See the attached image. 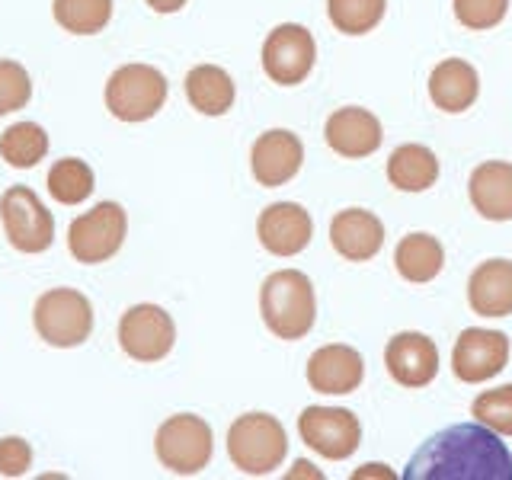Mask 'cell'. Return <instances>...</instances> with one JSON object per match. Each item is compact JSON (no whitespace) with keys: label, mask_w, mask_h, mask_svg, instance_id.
<instances>
[{"label":"cell","mask_w":512,"mask_h":480,"mask_svg":"<svg viewBox=\"0 0 512 480\" xmlns=\"http://www.w3.org/2000/svg\"><path fill=\"white\" fill-rule=\"evenodd\" d=\"M407 480H512V452L484 423H458L436 432L410 458Z\"/></svg>","instance_id":"cell-1"},{"label":"cell","mask_w":512,"mask_h":480,"mask_svg":"<svg viewBox=\"0 0 512 480\" xmlns=\"http://www.w3.org/2000/svg\"><path fill=\"white\" fill-rule=\"evenodd\" d=\"M260 314L272 336L288 343L304 340L317 320V298L311 279L298 269H279L266 276L260 288Z\"/></svg>","instance_id":"cell-2"},{"label":"cell","mask_w":512,"mask_h":480,"mask_svg":"<svg viewBox=\"0 0 512 480\" xmlns=\"http://www.w3.org/2000/svg\"><path fill=\"white\" fill-rule=\"evenodd\" d=\"M228 455L237 471L266 477L288 455V432L272 413H244L228 429Z\"/></svg>","instance_id":"cell-3"},{"label":"cell","mask_w":512,"mask_h":480,"mask_svg":"<svg viewBox=\"0 0 512 480\" xmlns=\"http://www.w3.org/2000/svg\"><path fill=\"white\" fill-rule=\"evenodd\" d=\"M154 452L170 474L180 477L199 474L202 468H208V461L215 455L212 426L196 413H176L160 423L154 436Z\"/></svg>","instance_id":"cell-4"},{"label":"cell","mask_w":512,"mask_h":480,"mask_svg":"<svg viewBox=\"0 0 512 480\" xmlns=\"http://www.w3.org/2000/svg\"><path fill=\"white\" fill-rule=\"evenodd\" d=\"M32 324L48 346L74 349L93 333V304L77 288H52L36 301Z\"/></svg>","instance_id":"cell-5"},{"label":"cell","mask_w":512,"mask_h":480,"mask_svg":"<svg viewBox=\"0 0 512 480\" xmlns=\"http://www.w3.org/2000/svg\"><path fill=\"white\" fill-rule=\"evenodd\" d=\"M167 103V77L151 64H122L106 84V109L119 122H148Z\"/></svg>","instance_id":"cell-6"},{"label":"cell","mask_w":512,"mask_h":480,"mask_svg":"<svg viewBox=\"0 0 512 480\" xmlns=\"http://www.w3.org/2000/svg\"><path fill=\"white\" fill-rule=\"evenodd\" d=\"M128 234V215L119 202H100L93 205L90 212L71 221L68 228V250L77 263L96 266L112 260Z\"/></svg>","instance_id":"cell-7"},{"label":"cell","mask_w":512,"mask_h":480,"mask_svg":"<svg viewBox=\"0 0 512 480\" xmlns=\"http://www.w3.org/2000/svg\"><path fill=\"white\" fill-rule=\"evenodd\" d=\"M0 221L20 253H45L55 240V218L29 186H10L0 196Z\"/></svg>","instance_id":"cell-8"},{"label":"cell","mask_w":512,"mask_h":480,"mask_svg":"<svg viewBox=\"0 0 512 480\" xmlns=\"http://www.w3.org/2000/svg\"><path fill=\"white\" fill-rule=\"evenodd\" d=\"M317 61V42L311 29L301 23H282L266 36L263 42V71L272 84L279 87H298L308 80Z\"/></svg>","instance_id":"cell-9"},{"label":"cell","mask_w":512,"mask_h":480,"mask_svg":"<svg viewBox=\"0 0 512 480\" xmlns=\"http://www.w3.org/2000/svg\"><path fill=\"white\" fill-rule=\"evenodd\" d=\"M176 343V324L160 304H135L119 320V346L135 362H160Z\"/></svg>","instance_id":"cell-10"},{"label":"cell","mask_w":512,"mask_h":480,"mask_svg":"<svg viewBox=\"0 0 512 480\" xmlns=\"http://www.w3.org/2000/svg\"><path fill=\"white\" fill-rule=\"evenodd\" d=\"M298 436L320 458L343 461L359 448L362 423L356 413L343 407H308L298 416Z\"/></svg>","instance_id":"cell-11"},{"label":"cell","mask_w":512,"mask_h":480,"mask_svg":"<svg viewBox=\"0 0 512 480\" xmlns=\"http://www.w3.org/2000/svg\"><path fill=\"white\" fill-rule=\"evenodd\" d=\"M509 362V336L500 330L471 327L464 330L452 349V372L464 384H484L496 378Z\"/></svg>","instance_id":"cell-12"},{"label":"cell","mask_w":512,"mask_h":480,"mask_svg":"<svg viewBox=\"0 0 512 480\" xmlns=\"http://www.w3.org/2000/svg\"><path fill=\"white\" fill-rule=\"evenodd\" d=\"M384 365L400 388H426L439 375V349L426 333L404 330L384 346Z\"/></svg>","instance_id":"cell-13"},{"label":"cell","mask_w":512,"mask_h":480,"mask_svg":"<svg viewBox=\"0 0 512 480\" xmlns=\"http://www.w3.org/2000/svg\"><path fill=\"white\" fill-rule=\"evenodd\" d=\"M256 237L272 256H298L314 237V218L298 202H272L256 218Z\"/></svg>","instance_id":"cell-14"},{"label":"cell","mask_w":512,"mask_h":480,"mask_svg":"<svg viewBox=\"0 0 512 480\" xmlns=\"http://www.w3.org/2000/svg\"><path fill=\"white\" fill-rule=\"evenodd\" d=\"M301 164H304V144L288 128H272V132H263L253 141L250 170L253 180L266 189H276L285 186L288 180H295Z\"/></svg>","instance_id":"cell-15"},{"label":"cell","mask_w":512,"mask_h":480,"mask_svg":"<svg viewBox=\"0 0 512 480\" xmlns=\"http://www.w3.org/2000/svg\"><path fill=\"white\" fill-rule=\"evenodd\" d=\"M324 138L330 144V151H336L340 157L362 160L381 148L384 132L375 112H368L362 106H346V109H336L327 119Z\"/></svg>","instance_id":"cell-16"},{"label":"cell","mask_w":512,"mask_h":480,"mask_svg":"<svg viewBox=\"0 0 512 480\" xmlns=\"http://www.w3.org/2000/svg\"><path fill=\"white\" fill-rule=\"evenodd\" d=\"M330 244L349 263L375 260L384 247V224L368 208H346L330 221Z\"/></svg>","instance_id":"cell-17"},{"label":"cell","mask_w":512,"mask_h":480,"mask_svg":"<svg viewBox=\"0 0 512 480\" xmlns=\"http://www.w3.org/2000/svg\"><path fill=\"white\" fill-rule=\"evenodd\" d=\"M365 378V362L352 346L330 343L308 359V384L320 394H352Z\"/></svg>","instance_id":"cell-18"},{"label":"cell","mask_w":512,"mask_h":480,"mask_svg":"<svg viewBox=\"0 0 512 480\" xmlns=\"http://www.w3.org/2000/svg\"><path fill=\"white\" fill-rule=\"evenodd\" d=\"M468 196L480 218L512 221V164L484 160L480 167H474L468 180Z\"/></svg>","instance_id":"cell-19"},{"label":"cell","mask_w":512,"mask_h":480,"mask_svg":"<svg viewBox=\"0 0 512 480\" xmlns=\"http://www.w3.org/2000/svg\"><path fill=\"white\" fill-rule=\"evenodd\" d=\"M477 93H480V77L474 71V64H468L464 58H445L429 74V100L436 103V109L452 112V116L471 109L477 103Z\"/></svg>","instance_id":"cell-20"},{"label":"cell","mask_w":512,"mask_h":480,"mask_svg":"<svg viewBox=\"0 0 512 480\" xmlns=\"http://www.w3.org/2000/svg\"><path fill=\"white\" fill-rule=\"evenodd\" d=\"M468 304L477 317L512 314V260L480 263L468 279Z\"/></svg>","instance_id":"cell-21"},{"label":"cell","mask_w":512,"mask_h":480,"mask_svg":"<svg viewBox=\"0 0 512 480\" xmlns=\"http://www.w3.org/2000/svg\"><path fill=\"white\" fill-rule=\"evenodd\" d=\"M186 100L202 116H224L237 100V87L231 74L218 64H196L186 74Z\"/></svg>","instance_id":"cell-22"},{"label":"cell","mask_w":512,"mask_h":480,"mask_svg":"<svg viewBox=\"0 0 512 480\" xmlns=\"http://www.w3.org/2000/svg\"><path fill=\"white\" fill-rule=\"evenodd\" d=\"M388 180L400 192H426L439 180V160L426 144H400L388 157Z\"/></svg>","instance_id":"cell-23"},{"label":"cell","mask_w":512,"mask_h":480,"mask_svg":"<svg viewBox=\"0 0 512 480\" xmlns=\"http://www.w3.org/2000/svg\"><path fill=\"white\" fill-rule=\"evenodd\" d=\"M394 266L397 272L413 285H426L442 272L445 266V250L439 237L432 234H407L394 250Z\"/></svg>","instance_id":"cell-24"},{"label":"cell","mask_w":512,"mask_h":480,"mask_svg":"<svg viewBox=\"0 0 512 480\" xmlns=\"http://www.w3.org/2000/svg\"><path fill=\"white\" fill-rule=\"evenodd\" d=\"M48 154V135L36 122H16L0 135V157L13 170H32Z\"/></svg>","instance_id":"cell-25"},{"label":"cell","mask_w":512,"mask_h":480,"mask_svg":"<svg viewBox=\"0 0 512 480\" xmlns=\"http://www.w3.org/2000/svg\"><path fill=\"white\" fill-rule=\"evenodd\" d=\"M96 180L90 164H84L80 157H61L48 170V192L61 205H80L93 196Z\"/></svg>","instance_id":"cell-26"},{"label":"cell","mask_w":512,"mask_h":480,"mask_svg":"<svg viewBox=\"0 0 512 480\" xmlns=\"http://www.w3.org/2000/svg\"><path fill=\"white\" fill-rule=\"evenodd\" d=\"M55 23L74 36H96L112 20V0H52Z\"/></svg>","instance_id":"cell-27"},{"label":"cell","mask_w":512,"mask_h":480,"mask_svg":"<svg viewBox=\"0 0 512 480\" xmlns=\"http://www.w3.org/2000/svg\"><path fill=\"white\" fill-rule=\"evenodd\" d=\"M388 10V0H327L330 23L343 32V36H365L372 32Z\"/></svg>","instance_id":"cell-28"},{"label":"cell","mask_w":512,"mask_h":480,"mask_svg":"<svg viewBox=\"0 0 512 480\" xmlns=\"http://www.w3.org/2000/svg\"><path fill=\"white\" fill-rule=\"evenodd\" d=\"M471 416L477 423L490 426L493 432H500V436L512 439V384L480 394L471 404Z\"/></svg>","instance_id":"cell-29"},{"label":"cell","mask_w":512,"mask_h":480,"mask_svg":"<svg viewBox=\"0 0 512 480\" xmlns=\"http://www.w3.org/2000/svg\"><path fill=\"white\" fill-rule=\"evenodd\" d=\"M32 100V80L20 61L0 58V116L23 109Z\"/></svg>","instance_id":"cell-30"},{"label":"cell","mask_w":512,"mask_h":480,"mask_svg":"<svg viewBox=\"0 0 512 480\" xmlns=\"http://www.w3.org/2000/svg\"><path fill=\"white\" fill-rule=\"evenodd\" d=\"M455 7V20L471 29V32H484L503 23V16L509 10V0H452Z\"/></svg>","instance_id":"cell-31"},{"label":"cell","mask_w":512,"mask_h":480,"mask_svg":"<svg viewBox=\"0 0 512 480\" xmlns=\"http://www.w3.org/2000/svg\"><path fill=\"white\" fill-rule=\"evenodd\" d=\"M32 468V445L20 436L0 439V477H23Z\"/></svg>","instance_id":"cell-32"},{"label":"cell","mask_w":512,"mask_h":480,"mask_svg":"<svg viewBox=\"0 0 512 480\" xmlns=\"http://www.w3.org/2000/svg\"><path fill=\"white\" fill-rule=\"evenodd\" d=\"M154 13H176L186 7V0H144Z\"/></svg>","instance_id":"cell-33"},{"label":"cell","mask_w":512,"mask_h":480,"mask_svg":"<svg viewBox=\"0 0 512 480\" xmlns=\"http://www.w3.org/2000/svg\"><path fill=\"white\" fill-rule=\"evenodd\" d=\"M381 468H384V464H368L365 471H356V474H352V477H365V474H381V477H394L391 471H381Z\"/></svg>","instance_id":"cell-34"},{"label":"cell","mask_w":512,"mask_h":480,"mask_svg":"<svg viewBox=\"0 0 512 480\" xmlns=\"http://www.w3.org/2000/svg\"><path fill=\"white\" fill-rule=\"evenodd\" d=\"M295 468H298V474H311V477H320V471H314L308 461H298Z\"/></svg>","instance_id":"cell-35"}]
</instances>
